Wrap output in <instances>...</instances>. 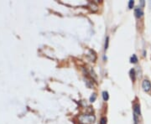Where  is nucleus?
I'll return each mask as SVG.
<instances>
[{
  "instance_id": "39448f33",
  "label": "nucleus",
  "mask_w": 151,
  "mask_h": 124,
  "mask_svg": "<svg viewBox=\"0 0 151 124\" xmlns=\"http://www.w3.org/2000/svg\"><path fill=\"white\" fill-rule=\"evenodd\" d=\"M129 75H130V78H131L132 81H135V80H136V73H135V70L133 68L130 70Z\"/></svg>"
},
{
  "instance_id": "20e7f679",
  "label": "nucleus",
  "mask_w": 151,
  "mask_h": 124,
  "mask_svg": "<svg viewBox=\"0 0 151 124\" xmlns=\"http://www.w3.org/2000/svg\"><path fill=\"white\" fill-rule=\"evenodd\" d=\"M134 14L137 18H141L144 16V11L141 9V7H138L134 9Z\"/></svg>"
},
{
  "instance_id": "423d86ee",
  "label": "nucleus",
  "mask_w": 151,
  "mask_h": 124,
  "mask_svg": "<svg viewBox=\"0 0 151 124\" xmlns=\"http://www.w3.org/2000/svg\"><path fill=\"white\" fill-rule=\"evenodd\" d=\"M130 62L131 63H137L138 62V57L136 55H133L130 58Z\"/></svg>"
},
{
  "instance_id": "1a4fd4ad",
  "label": "nucleus",
  "mask_w": 151,
  "mask_h": 124,
  "mask_svg": "<svg viewBox=\"0 0 151 124\" xmlns=\"http://www.w3.org/2000/svg\"><path fill=\"white\" fill-rule=\"evenodd\" d=\"M133 5H134V1L133 0H130L129 2H128V9H133Z\"/></svg>"
},
{
  "instance_id": "f8f14e48",
  "label": "nucleus",
  "mask_w": 151,
  "mask_h": 124,
  "mask_svg": "<svg viewBox=\"0 0 151 124\" xmlns=\"http://www.w3.org/2000/svg\"><path fill=\"white\" fill-rule=\"evenodd\" d=\"M140 5L141 6H144V1H143V0L141 1V2H140Z\"/></svg>"
},
{
  "instance_id": "6e6552de",
  "label": "nucleus",
  "mask_w": 151,
  "mask_h": 124,
  "mask_svg": "<svg viewBox=\"0 0 151 124\" xmlns=\"http://www.w3.org/2000/svg\"><path fill=\"white\" fill-rule=\"evenodd\" d=\"M108 44H109V38H108V37H107L106 40H105V46H104V50H105V51H107V50H108Z\"/></svg>"
},
{
  "instance_id": "9b49d317",
  "label": "nucleus",
  "mask_w": 151,
  "mask_h": 124,
  "mask_svg": "<svg viewBox=\"0 0 151 124\" xmlns=\"http://www.w3.org/2000/svg\"><path fill=\"white\" fill-rule=\"evenodd\" d=\"M100 124H107V118L106 117H102L100 120Z\"/></svg>"
},
{
  "instance_id": "9d476101",
  "label": "nucleus",
  "mask_w": 151,
  "mask_h": 124,
  "mask_svg": "<svg viewBox=\"0 0 151 124\" xmlns=\"http://www.w3.org/2000/svg\"><path fill=\"white\" fill-rule=\"evenodd\" d=\"M96 98H97V95H96L95 93L92 94V95L91 96V97H90V101H91V102H93V101H95Z\"/></svg>"
},
{
  "instance_id": "7ed1b4c3",
  "label": "nucleus",
  "mask_w": 151,
  "mask_h": 124,
  "mask_svg": "<svg viewBox=\"0 0 151 124\" xmlns=\"http://www.w3.org/2000/svg\"><path fill=\"white\" fill-rule=\"evenodd\" d=\"M142 88L145 92H151V83L148 79H144L142 82Z\"/></svg>"
},
{
  "instance_id": "f03ea898",
  "label": "nucleus",
  "mask_w": 151,
  "mask_h": 124,
  "mask_svg": "<svg viewBox=\"0 0 151 124\" xmlns=\"http://www.w3.org/2000/svg\"><path fill=\"white\" fill-rule=\"evenodd\" d=\"M94 120H95V117L92 115H83L80 117V121L83 124L92 123V122H93Z\"/></svg>"
},
{
  "instance_id": "0eeeda50",
  "label": "nucleus",
  "mask_w": 151,
  "mask_h": 124,
  "mask_svg": "<svg viewBox=\"0 0 151 124\" xmlns=\"http://www.w3.org/2000/svg\"><path fill=\"white\" fill-rule=\"evenodd\" d=\"M103 97L104 101H108V98H109V95H108V92H103Z\"/></svg>"
},
{
  "instance_id": "f257e3e1",
  "label": "nucleus",
  "mask_w": 151,
  "mask_h": 124,
  "mask_svg": "<svg viewBox=\"0 0 151 124\" xmlns=\"http://www.w3.org/2000/svg\"><path fill=\"white\" fill-rule=\"evenodd\" d=\"M133 122L134 124H138L139 122V117H140L141 111H140V105L139 103L136 102L133 104Z\"/></svg>"
}]
</instances>
